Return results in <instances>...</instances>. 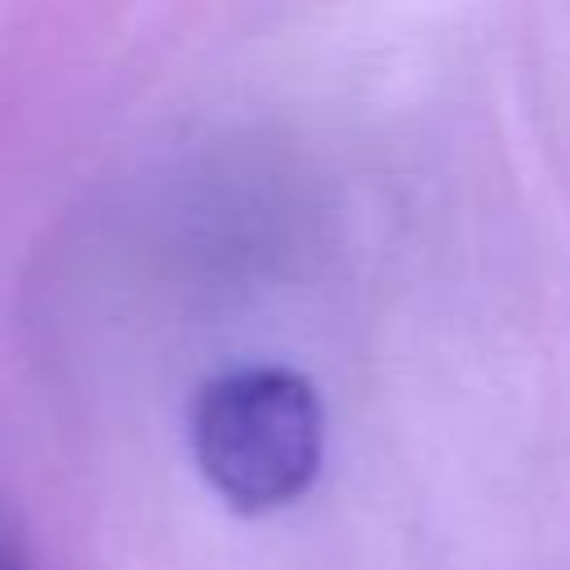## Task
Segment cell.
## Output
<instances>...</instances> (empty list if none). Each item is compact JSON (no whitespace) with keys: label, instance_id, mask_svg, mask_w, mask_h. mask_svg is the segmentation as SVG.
<instances>
[{"label":"cell","instance_id":"6da1fadb","mask_svg":"<svg viewBox=\"0 0 570 570\" xmlns=\"http://www.w3.org/2000/svg\"><path fill=\"white\" fill-rule=\"evenodd\" d=\"M191 454L209 490L240 517L298 503L325 459V410L289 365H240L200 383Z\"/></svg>","mask_w":570,"mask_h":570},{"label":"cell","instance_id":"7a4b0ae2","mask_svg":"<svg viewBox=\"0 0 570 570\" xmlns=\"http://www.w3.org/2000/svg\"><path fill=\"white\" fill-rule=\"evenodd\" d=\"M0 570H9V566H0Z\"/></svg>","mask_w":570,"mask_h":570}]
</instances>
